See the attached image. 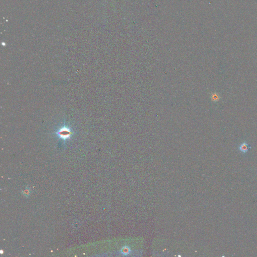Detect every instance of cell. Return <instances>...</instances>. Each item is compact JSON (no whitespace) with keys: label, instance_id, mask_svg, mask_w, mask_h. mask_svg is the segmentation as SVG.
Returning a JSON list of instances; mask_svg holds the SVG:
<instances>
[{"label":"cell","instance_id":"cell-1","mask_svg":"<svg viewBox=\"0 0 257 257\" xmlns=\"http://www.w3.org/2000/svg\"><path fill=\"white\" fill-rule=\"evenodd\" d=\"M58 134L59 137L62 139H66L68 138H70L71 133L68 129L63 128L61 131H59V133H58Z\"/></svg>","mask_w":257,"mask_h":257},{"label":"cell","instance_id":"cell-2","mask_svg":"<svg viewBox=\"0 0 257 257\" xmlns=\"http://www.w3.org/2000/svg\"><path fill=\"white\" fill-rule=\"evenodd\" d=\"M250 148H251L250 147H249V144L246 142H244L242 144H240L239 149L240 152H243V153H246L248 152Z\"/></svg>","mask_w":257,"mask_h":257},{"label":"cell","instance_id":"cell-3","mask_svg":"<svg viewBox=\"0 0 257 257\" xmlns=\"http://www.w3.org/2000/svg\"><path fill=\"white\" fill-rule=\"evenodd\" d=\"M121 254L123 255H128V254H130V252H131V249H130V248L129 247H128V246H124V247H123L122 249H121Z\"/></svg>","mask_w":257,"mask_h":257}]
</instances>
